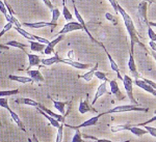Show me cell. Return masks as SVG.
Returning a JSON list of instances; mask_svg holds the SVG:
<instances>
[{
    "mask_svg": "<svg viewBox=\"0 0 156 142\" xmlns=\"http://www.w3.org/2000/svg\"><path fill=\"white\" fill-rule=\"evenodd\" d=\"M37 112H39V113H41L45 118L48 119V121H49L50 124H51L52 127H54V128H56V129H58V128H59L60 123H59L58 120H57V119H55V118H53V117H51V116L48 115V114H47L46 112H44L43 110H41V109L37 108Z\"/></svg>",
    "mask_w": 156,
    "mask_h": 142,
    "instance_id": "cell-25",
    "label": "cell"
},
{
    "mask_svg": "<svg viewBox=\"0 0 156 142\" xmlns=\"http://www.w3.org/2000/svg\"><path fill=\"white\" fill-rule=\"evenodd\" d=\"M142 79H143V80H144L145 82H147V83H148V84H149V85H150V86H152V87H153V88H154V89H155V90H156V83H155V82H154V81L150 80V79H147V78H142Z\"/></svg>",
    "mask_w": 156,
    "mask_h": 142,
    "instance_id": "cell-49",
    "label": "cell"
},
{
    "mask_svg": "<svg viewBox=\"0 0 156 142\" xmlns=\"http://www.w3.org/2000/svg\"><path fill=\"white\" fill-rule=\"evenodd\" d=\"M101 117V116L98 114V115L94 116V117H90L87 120L83 121L82 123L78 124V126H70V124H66L65 123V126L68 127V128H71L73 130H75V129H81V128H87V127H93V126H96L98 123V121H99V118Z\"/></svg>",
    "mask_w": 156,
    "mask_h": 142,
    "instance_id": "cell-9",
    "label": "cell"
},
{
    "mask_svg": "<svg viewBox=\"0 0 156 142\" xmlns=\"http://www.w3.org/2000/svg\"><path fill=\"white\" fill-rule=\"evenodd\" d=\"M128 68H129V71L131 75L133 76L134 79H140L142 78V76L138 73L136 66H135V61H134V57H133V54L129 53V60H128Z\"/></svg>",
    "mask_w": 156,
    "mask_h": 142,
    "instance_id": "cell-15",
    "label": "cell"
},
{
    "mask_svg": "<svg viewBox=\"0 0 156 142\" xmlns=\"http://www.w3.org/2000/svg\"><path fill=\"white\" fill-rule=\"evenodd\" d=\"M52 103H53L54 108L59 112L62 115H65V111H66V106H67V102H60L56 101V100H52Z\"/></svg>",
    "mask_w": 156,
    "mask_h": 142,
    "instance_id": "cell-27",
    "label": "cell"
},
{
    "mask_svg": "<svg viewBox=\"0 0 156 142\" xmlns=\"http://www.w3.org/2000/svg\"><path fill=\"white\" fill-rule=\"evenodd\" d=\"M108 83H109V86H110V93L117 98L118 101H123V100H125V94L121 91L119 84H118V82H117V79H114V80L109 81Z\"/></svg>",
    "mask_w": 156,
    "mask_h": 142,
    "instance_id": "cell-8",
    "label": "cell"
},
{
    "mask_svg": "<svg viewBox=\"0 0 156 142\" xmlns=\"http://www.w3.org/2000/svg\"><path fill=\"white\" fill-rule=\"evenodd\" d=\"M133 83H134L136 86L140 87V88L144 89L145 91H147V93H149L150 94H152V96H154L155 98H156V90H155L154 88H153L152 86H150L149 84L147 83V82H145L144 80H143L142 78L134 79V80H133Z\"/></svg>",
    "mask_w": 156,
    "mask_h": 142,
    "instance_id": "cell-12",
    "label": "cell"
},
{
    "mask_svg": "<svg viewBox=\"0 0 156 142\" xmlns=\"http://www.w3.org/2000/svg\"><path fill=\"white\" fill-rule=\"evenodd\" d=\"M28 142H32V140H30V138L28 139Z\"/></svg>",
    "mask_w": 156,
    "mask_h": 142,
    "instance_id": "cell-59",
    "label": "cell"
},
{
    "mask_svg": "<svg viewBox=\"0 0 156 142\" xmlns=\"http://www.w3.org/2000/svg\"><path fill=\"white\" fill-rule=\"evenodd\" d=\"M34 36V41L39 42V43H42V44H45V45H48L49 42L47 39H44V37H41V36Z\"/></svg>",
    "mask_w": 156,
    "mask_h": 142,
    "instance_id": "cell-45",
    "label": "cell"
},
{
    "mask_svg": "<svg viewBox=\"0 0 156 142\" xmlns=\"http://www.w3.org/2000/svg\"><path fill=\"white\" fill-rule=\"evenodd\" d=\"M43 2H44V4L46 5L48 8L50 9V11H53V8H54V6H53V4H52V2H51V0H42Z\"/></svg>",
    "mask_w": 156,
    "mask_h": 142,
    "instance_id": "cell-48",
    "label": "cell"
},
{
    "mask_svg": "<svg viewBox=\"0 0 156 142\" xmlns=\"http://www.w3.org/2000/svg\"><path fill=\"white\" fill-rule=\"evenodd\" d=\"M20 93L19 89H12V90H0V96L1 98H7L9 96H16Z\"/></svg>",
    "mask_w": 156,
    "mask_h": 142,
    "instance_id": "cell-33",
    "label": "cell"
},
{
    "mask_svg": "<svg viewBox=\"0 0 156 142\" xmlns=\"http://www.w3.org/2000/svg\"><path fill=\"white\" fill-rule=\"evenodd\" d=\"M29 43H30L29 48L31 52H42L43 53L47 46V45L39 43V42H37V41H29Z\"/></svg>",
    "mask_w": 156,
    "mask_h": 142,
    "instance_id": "cell-22",
    "label": "cell"
},
{
    "mask_svg": "<svg viewBox=\"0 0 156 142\" xmlns=\"http://www.w3.org/2000/svg\"><path fill=\"white\" fill-rule=\"evenodd\" d=\"M32 139H34V142H40V141H39V139L37 138V136H36V135L32 136Z\"/></svg>",
    "mask_w": 156,
    "mask_h": 142,
    "instance_id": "cell-56",
    "label": "cell"
},
{
    "mask_svg": "<svg viewBox=\"0 0 156 142\" xmlns=\"http://www.w3.org/2000/svg\"><path fill=\"white\" fill-rule=\"evenodd\" d=\"M12 28L15 29L17 32H18L19 34H21L22 36L24 37V39H26L27 41H34V36H32L31 33H29V32H27L26 30H24L22 27H17V26H12Z\"/></svg>",
    "mask_w": 156,
    "mask_h": 142,
    "instance_id": "cell-28",
    "label": "cell"
},
{
    "mask_svg": "<svg viewBox=\"0 0 156 142\" xmlns=\"http://www.w3.org/2000/svg\"><path fill=\"white\" fill-rule=\"evenodd\" d=\"M9 114H11V117H12V120L15 121V123H17V126L19 127L20 129H21L22 131L24 132H26V129H25V127H24V124H23V123H22V120L20 119V117H19V115L18 114L16 113V112H14L12 110H11V111H9Z\"/></svg>",
    "mask_w": 156,
    "mask_h": 142,
    "instance_id": "cell-29",
    "label": "cell"
},
{
    "mask_svg": "<svg viewBox=\"0 0 156 142\" xmlns=\"http://www.w3.org/2000/svg\"><path fill=\"white\" fill-rule=\"evenodd\" d=\"M144 127L151 136L156 138V128H153V127H150V126H144Z\"/></svg>",
    "mask_w": 156,
    "mask_h": 142,
    "instance_id": "cell-44",
    "label": "cell"
},
{
    "mask_svg": "<svg viewBox=\"0 0 156 142\" xmlns=\"http://www.w3.org/2000/svg\"><path fill=\"white\" fill-rule=\"evenodd\" d=\"M62 63L71 66H73V68L78 69H87L92 68V66H90V63H82V62H79V61L72 60V59H64L62 58Z\"/></svg>",
    "mask_w": 156,
    "mask_h": 142,
    "instance_id": "cell-14",
    "label": "cell"
},
{
    "mask_svg": "<svg viewBox=\"0 0 156 142\" xmlns=\"http://www.w3.org/2000/svg\"><path fill=\"white\" fill-rule=\"evenodd\" d=\"M22 26L28 27V28H34V29H40V28H44V27H51V32L53 31V29L57 26V24L51 23V22H45V21H41V22H24L22 24Z\"/></svg>",
    "mask_w": 156,
    "mask_h": 142,
    "instance_id": "cell-7",
    "label": "cell"
},
{
    "mask_svg": "<svg viewBox=\"0 0 156 142\" xmlns=\"http://www.w3.org/2000/svg\"><path fill=\"white\" fill-rule=\"evenodd\" d=\"M147 12H148V2H146L145 0L140 1L138 3L137 6V14L138 18H140V23L142 24V26L147 25L148 26V18H147Z\"/></svg>",
    "mask_w": 156,
    "mask_h": 142,
    "instance_id": "cell-5",
    "label": "cell"
},
{
    "mask_svg": "<svg viewBox=\"0 0 156 142\" xmlns=\"http://www.w3.org/2000/svg\"><path fill=\"white\" fill-rule=\"evenodd\" d=\"M154 113H155V114H156V109H155V111H154Z\"/></svg>",
    "mask_w": 156,
    "mask_h": 142,
    "instance_id": "cell-61",
    "label": "cell"
},
{
    "mask_svg": "<svg viewBox=\"0 0 156 142\" xmlns=\"http://www.w3.org/2000/svg\"><path fill=\"white\" fill-rule=\"evenodd\" d=\"M123 85H124V88H125V91L127 93V96L129 98L130 102L133 104V105H138L137 101L135 100L134 96H133V79L131 77L127 76V75H124L123 76Z\"/></svg>",
    "mask_w": 156,
    "mask_h": 142,
    "instance_id": "cell-3",
    "label": "cell"
},
{
    "mask_svg": "<svg viewBox=\"0 0 156 142\" xmlns=\"http://www.w3.org/2000/svg\"><path fill=\"white\" fill-rule=\"evenodd\" d=\"M0 50H4V51H9V47L6 46L5 44H0Z\"/></svg>",
    "mask_w": 156,
    "mask_h": 142,
    "instance_id": "cell-51",
    "label": "cell"
},
{
    "mask_svg": "<svg viewBox=\"0 0 156 142\" xmlns=\"http://www.w3.org/2000/svg\"><path fill=\"white\" fill-rule=\"evenodd\" d=\"M154 121H156V114L154 116H153L152 118H150V119H148L147 121H145V123H137V124H135L136 127H140V126H147V124H149L151 123H154Z\"/></svg>",
    "mask_w": 156,
    "mask_h": 142,
    "instance_id": "cell-46",
    "label": "cell"
},
{
    "mask_svg": "<svg viewBox=\"0 0 156 142\" xmlns=\"http://www.w3.org/2000/svg\"><path fill=\"white\" fill-rule=\"evenodd\" d=\"M98 66H99V63H97L95 64V66H93L92 69H90L87 73H85L83 75H79L78 76V78L79 79H83L84 81H87V82H90V81H92V79H93V77H94V74H95V72L97 71V69H98Z\"/></svg>",
    "mask_w": 156,
    "mask_h": 142,
    "instance_id": "cell-23",
    "label": "cell"
},
{
    "mask_svg": "<svg viewBox=\"0 0 156 142\" xmlns=\"http://www.w3.org/2000/svg\"><path fill=\"white\" fill-rule=\"evenodd\" d=\"M5 19L7 20V22L12 23L14 26H17V27H22V24L17 20V18H15V16H12L9 14H6L5 15Z\"/></svg>",
    "mask_w": 156,
    "mask_h": 142,
    "instance_id": "cell-34",
    "label": "cell"
},
{
    "mask_svg": "<svg viewBox=\"0 0 156 142\" xmlns=\"http://www.w3.org/2000/svg\"><path fill=\"white\" fill-rule=\"evenodd\" d=\"M108 2L110 3V5L112 6V8H114V11L115 14H119V9H118V6H119V2L117 1V0H108Z\"/></svg>",
    "mask_w": 156,
    "mask_h": 142,
    "instance_id": "cell-43",
    "label": "cell"
},
{
    "mask_svg": "<svg viewBox=\"0 0 156 142\" xmlns=\"http://www.w3.org/2000/svg\"><path fill=\"white\" fill-rule=\"evenodd\" d=\"M118 9H119V14L122 16L123 18V21H124V24H125V27H126L127 29V32L128 34H129V37H130V53L133 54V49H134V45L135 44H138L140 45V47H142L143 49L145 50V51H148L147 48H146V46L144 44L142 43V41L140 39V36H138V32L136 30V28H135L134 26V23H133V20L131 17L129 16V14L125 11L124 8H123L122 6L119 4V6H118Z\"/></svg>",
    "mask_w": 156,
    "mask_h": 142,
    "instance_id": "cell-1",
    "label": "cell"
},
{
    "mask_svg": "<svg viewBox=\"0 0 156 142\" xmlns=\"http://www.w3.org/2000/svg\"><path fill=\"white\" fill-rule=\"evenodd\" d=\"M1 126H2V124H1V121H0V128H1Z\"/></svg>",
    "mask_w": 156,
    "mask_h": 142,
    "instance_id": "cell-60",
    "label": "cell"
},
{
    "mask_svg": "<svg viewBox=\"0 0 156 142\" xmlns=\"http://www.w3.org/2000/svg\"><path fill=\"white\" fill-rule=\"evenodd\" d=\"M64 39H65V34H58V36L55 37L53 41L49 42V44L46 46V48H45L43 53H44L45 55H50V54H52V53H55V49H54L55 46H56L59 42H62Z\"/></svg>",
    "mask_w": 156,
    "mask_h": 142,
    "instance_id": "cell-10",
    "label": "cell"
},
{
    "mask_svg": "<svg viewBox=\"0 0 156 142\" xmlns=\"http://www.w3.org/2000/svg\"><path fill=\"white\" fill-rule=\"evenodd\" d=\"M149 45H150V48H151V50H153V51H156V43H155V42L150 41Z\"/></svg>",
    "mask_w": 156,
    "mask_h": 142,
    "instance_id": "cell-52",
    "label": "cell"
},
{
    "mask_svg": "<svg viewBox=\"0 0 156 142\" xmlns=\"http://www.w3.org/2000/svg\"><path fill=\"white\" fill-rule=\"evenodd\" d=\"M148 25H149V26H151V27H155V28H156V22L149 21V22H148Z\"/></svg>",
    "mask_w": 156,
    "mask_h": 142,
    "instance_id": "cell-53",
    "label": "cell"
},
{
    "mask_svg": "<svg viewBox=\"0 0 156 142\" xmlns=\"http://www.w3.org/2000/svg\"><path fill=\"white\" fill-rule=\"evenodd\" d=\"M9 79L12 81H16L19 82V83L22 84H27V83H34V80H32L30 77H25V76H16V75H9Z\"/></svg>",
    "mask_w": 156,
    "mask_h": 142,
    "instance_id": "cell-21",
    "label": "cell"
},
{
    "mask_svg": "<svg viewBox=\"0 0 156 142\" xmlns=\"http://www.w3.org/2000/svg\"><path fill=\"white\" fill-rule=\"evenodd\" d=\"M62 57H59V55H58V53H57V52H55L54 56L49 57V58L42 59L41 63H42L43 66H52V64H55V63H62Z\"/></svg>",
    "mask_w": 156,
    "mask_h": 142,
    "instance_id": "cell-17",
    "label": "cell"
},
{
    "mask_svg": "<svg viewBox=\"0 0 156 142\" xmlns=\"http://www.w3.org/2000/svg\"><path fill=\"white\" fill-rule=\"evenodd\" d=\"M37 108H39V109H41V110H43L44 112H46L48 115H50L51 117H53L55 119H57V120L59 121L60 123H65V115H62V114H56L55 112H53L52 110H50L49 108H47V107H45L43 104L40 103L39 104V106L37 107Z\"/></svg>",
    "mask_w": 156,
    "mask_h": 142,
    "instance_id": "cell-16",
    "label": "cell"
},
{
    "mask_svg": "<svg viewBox=\"0 0 156 142\" xmlns=\"http://www.w3.org/2000/svg\"><path fill=\"white\" fill-rule=\"evenodd\" d=\"M27 57H28V61H29V64H28V69L32 66H39V68H43V66H41V61H42V58L40 57L39 55L37 54H32V53H26ZM27 71V69H26Z\"/></svg>",
    "mask_w": 156,
    "mask_h": 142,
    "instance_id": "cell-18",
    "label": "cell"
},
{
    "mask_svg": "<svg viewBox=\"0 0 156 142\" xmlns=\"http://www.w3.org/2000/svg\"><path fill=\"white\" fill-rule=\"evenodd\" d=\"M62 16H64L65 20L68 22H71L73 20V15H72V12L69 11L67 5H62Z\"/></svg>",
    "mask_w": 156,
    "mask_h": 142,
    "instance_id": "cell-32",
    "label": "cell"
},
{
    "mask_svg": "<svg viewBox=\"0 0 156 142\" xmlns=\"http://www.w3.org/2000/svg\"><path fill=\"white\" fill-rule=\"evenodd\" d=\"M27 74L34 80V82H37V83L45 82V78L43 77V75L39 69H27Z\"/></svg>",
    "mask_w": 156,
    "mask_h": 142,
    "instance_id": "cell-20",
    "label": "cell"
},
{
    "mask_svg": "<svg viewBox=\"0 0 156 142\" xmlns=\"http://www.w3.org/2000/svg\"><path fill=\"white\" fill-rule=\"evenodd\" d=\"M105 18H106V20H108V21H112V23H115V22H117V20L115 19V17L112 16V15H110L109 12H106V14H105Z\"/></svg>",
    "mask_w": 156,
    "mask_h": 142,
    "instance_id": "cell-50",
    "label": "cell"
},
{
    "mask_svg": "<svg viewBox=\"0 0 156 142\" xmlns=\"http://www.w3.org/2000/svg\"><path fill=\"white\" fill-rule=\"evenodd\" d=\"M83 137L87 139H92L93 141H82V142H114L112 140H108V139H98L96 137H92V136H87V135H83ZM131 140H126V141H122V142H130Z\"/></svg>",
    "mask_w": 156,
    "mask_h": 142,
    "instance_id": "cell-36",
    "label": "cell"
},
{
    "mask_svg": "<svg viewBox=\"0 0 156 142\" xmlns=\"http://www.w3.org/2000/svg\"><path fill=\"white\" fill-rule=\"evenodd\" d=\"M0 107H2V108H5L7 111H11V107L9 105V100L7 98H1L0 96Z\"/></svg>",
    "mask_w": 156,
    "mask_h": 142,
    "instance_id": "cell-41",
    "label": "cell"
},
{
    "mask_svg": "<svg viewBox=\"0 0 156 142\" xmlns=\"http://www.w3.org/2000/svg\"><path fill=\"white\" fill-rule=\"evenodd\" d=\"M128 131L131 132L133 135H135L136 137H142L143 135H145V134H149L146 129L144 130V129L140 128V127H136L135 124H131V126H130V128L128 129Z\"/></svg>",
    "mask_w": 156,
    "mask_h": 142,
    "instance_id": "cell-26",
    "label": "cell"
},
{
    "mask_svg": "<svg viewBox=\"0 0 156 142\" xmlns=\"http://www.w3.org/2000/svg\"><path fill=\"white\" fill-rule=\"evenodd\" d=\"M147 32H148V36H149L150 41L155 42V43H156V32L153 30V28L151 26H149V25H148Z\"/></svg>",
    "mask_w": 156,
    "mask_h": 142,
    "instance_id": "cell-40",
    "label": "cell"
},
{
    "mask_svg": "<svg viewBox=\"0 0 156 142\" xmlns=\"http://www.w3.org/2000/svg\"><path fill=\"white\" fill-rule=\"evenodd\" d=\"M149 109L148 108H143V107H138L136 105H120L117 106L112 109L102 112L100 113V116L106 115V114H112V113H124V112H148Z\"/></svg>",
    "mask_w": 156,
    "mask_h": 142,
    "instance_id": "cell-2",
    "label": "cell"
},
{
    "mask_svg": "<svg viewBox=\"0 0 156 142\" xmlns=\"http://www.w3.org/2000/svg\"><path fill=\"white\" fill-rule=\"evenodd\" d=\"M60 17V12L58 8L54 7L53 11H52V19H51V23H54V24H57V20Z\"/></svg>",
    "mask_w": 156,
    "mask_h": 142,
    "instance_id": "cell-37",
    "label": "cell"
},
{
    "mask_svg": "<svg viewBox=\"0 0 156 142\" xmlns=\"http://www.w3.org/2000/svg\"><path fill=\"white\" fill-rule=\"evenodd\" d=\"M82 134L80 132V129H75V134L73 136L72 142H82Z\"/></svg>",
    "mask_w": 156,
    "mask_h": 142,
    "instance_id": "cell-38",
    "label": "cell"
},
{
    "mask_svg": "<svg viewBox=\"0 0 156 142\" xmlns=\"http://www.w3.org/2000/svg\"><path fill=\"white\" fill-rule=\"evenodd\" d=\"M76 30H83V26L78 21L77 22L71 21L64 25V27L59 30L58 34H67V33H69V32L76 31Z\"/></svg>",
    "mask_w": 156,
    "mask_h": 142,
    "instance_id": "cell-6",
    "label": "cell"
},
{
    "mask_svg": "<svg viewBox=\"0 0 156 142\" xmlns=\"http://www.w3.org/2000/svg\"><path fill=\"white\" fill-rule=\"evenodd\" d=\"M62 5H66V1H67V0H62Z\"/></svg>",
    "mask_w": 156,
    "mask_h": 142,
    "instance_id": "cell-58",
    "label": "cell"
},
{
    "mask_svg": "<svg viewBox=\"0 0 156 142\" xmlns=\"http://www.w3.org/2000/svg\"><path fill=\"white\" fill-rule=\"evenodd\" d=\"M78 111H79V113H81V114H85V113H87V112H94V113L97 112L96 109H94L90 105L87 100H82V101L80 102L79 107H78Z\"/></svg>",
    "mask_w": 156,
    "mask_h": 142,
    "instance_id": "cell-19",
    "label": "cell"
},
{
    "mask_svg": "<svg viewBox=\"0 0 156 142\" xmlns=\"http://www.w3.org/2000/svg\"><path fill=\"white\" fill-rule=\"evenodd\" d=\"M145 1L148 2V4H152V3H154L155 0H145Z\"/></svg>",
    "mask_w": 156,
    "mask_h": 142,
    "instance_id": "cell-55",
    "label": "cell"
},
{
    "mask_svg": "<svg viewBox=\"0 0 156 142\" xmlns=\"http://www.w3.org/2000/svg\"><path fill=\"white\" fill-rule=\"evenodd\" d=\"M69 57H70V59H72V60H73V51L69 52Z\"/></svg>",
    "mask_w": 156,
    "mask_h": 142,
    "instance_id": "cell-57",
    "label": "cell"
},
{
    "mask_svg": "<svg viewBox=\"0 0 156 142\" xmlns=\"http://www.w3.org/2000/svg\"><path fill=\"white\" fill-rule=\"evenodd\" d=\"M104 94H112V93H108L107 91V82H102L101 84L99 85V87L97 88V91L95 93V96L92 101V106L96 104V102L98 101V99L101 98L102 96Z\"/></svg>",
    "mask_w": 156,
    "mask_h": 142,
    "instance_id": "cell-13",
    "label": "cell"
},
{
    "mask_svg": "<svg viewBox=\"0 0 156 142\" xmlns=\"http://www.w3.org/2000/svg\"><path fill=\"white\" fill-rule=\"evenodd\" d=\"M0 12H1L2 14L4 15V16H5V15L7 14V8H6L5 4H4V2L1 1V0H0Z\"/></svg>",
    "mask_w": 156,
    "mask_h": 142,
    "instance_id": "cell-47",
    "label": "cell"
},
{
    "mask_svg": "<svg viewBox=\"0 0 156 142\" xmlns=\"http://www.w3.org/2000/svg\"><path fill=\"white\" fill-rule=\"evenodd\" d=\"M66 123H62L59 126V128L57 129V135H56V140L55 142H62V137H64V127Z\"/></svg>",
    "mask_w": 156,
    "mask_h": 142,
    "instance_id": "cell-35",
    "label": "cell"
},
{
    "mask_svg": "<svg viewBox=\"0 0 156 142\" xmlns=\"http://www.w3.org/2000/svg\"><path fill=\"white\" fill-rule=\"evenodd\" d=\"M5 45H6V46H9V47H14V48H19V49H21L22 51H24V49H25V48H27V47H29V45L19 43V42H17V41H9V42H6Z\"/></svg>",
    "mask_w": 156,
    "mask_h": 142,
    "instance_id": "cell-30",
    "label": "cell"
},
{
    "mask_svg": "<svg viewBox=\"0 0 156 142\" xmlns=\"http://www.w3.org/2000/svg\"><path fill=\"white\" fill-rule=\"evenodd\" d=\"M131 124H119V126H112L110 127V131L112 133H118L121 131H128Z\"/></svg>",
    "mask_w": 156,
    "mask_h": 142,
    "instance_id": "cell-31",
    "label": "cell"
},
{
    "mask_svg": "<svg viewBox=\"0 0 156 142\" xmlns=\"http://www.w3.org/2000/svg\"><path fill=\"white\" fill-rule=\"evenodd\" d=\"M94 76L97 77L99 80H101L103 82H109V80H108V78H107V76H106V74L103 73V72L96 71V72H95V74H94Z\"/></svg>",
    "mask_w": 156,
    "mask_h": 142,
    "instance_id": "cell-39",
    "label": "cell"
},
{
    "mask_svg": "<svg viewBox=\"0 0 156 142\" xmlns=\"http://www.w3.org/2000/svg\"><path fill=\"white\" fill-rule=\"evenodd\" d=\"M15 103L17 104H22V105H27V106H32V107H37L39 106L40 103H37V101L28 98H20V99H16L15 100Z\"/></svg>",
    "mask_w": 156,
    "mask_h": 142,
    "instance_id": "cell-24",
    "label": "cell"
},
{
    "mask_svg": "<svg viewBox=\"0 0 156 142\" xmlns=\"http://www.w3.org/2000/svg\"><path fill=\"white\" fill-rule=\"evenodd\" d=\"M150 53H151V55L153 56V58H154V60L156 61V51H153V50H151Z\"/></svg>",
    "mask_w": 156,
    "mask_h": 142,
    "instance_id": "cell-54",
    "label": "cell"
},
{
    "mask_svg": "<svg viewBox=\"0 0 156 142\" xmlns=\"http://www.w3.org/2000/svg\"><path fill=\"white\" fill-rule=\"evenodd\" d=\"M72 3H73V9H74V15H75V18L77 19V21L79 22L80 24L83 26V30L85 31V33L89 36V37L90 39H92L94 43H96V44H98L99 46H101V44L102 43H100V42H98L97 39H94V36H92V33L90 32V30H89V28H87V23L84 22V20H83V18H82V16L80 15V12H78V9H77V6H76V4H75V1L74 0H72Z\"/></svg>",
    "mask_w": 156,
    "mask_h": 142,
    "instance_id": "cell-4",
    "label": "cell"
},
{
    "mask_svg": "<svg viewBox=\"0 0 156 142\" xmlns=\"http://www.w3.org/2000/svg\"><path fill=\"white\" fill-rule=\"evenodd\" d=\"M12 26H14V25H12V23H9V22H7V23H6L5 25H4L3 29H2V30L0 31V39H1V37L3 36L7 31L11 30V29L12 28Z\"/></svg>",
    "mask_w": 156,
    "mask_h": 142,
    "instance_id": "cell-42",
    "label": "cell"
},
{
    "mask_svg": "<svg viewBox=\"0 0 156 142\" xmlns=\"http://www.w3.org/2000/svg\"><path fill=\"white\" fill-rule=\"evenodd\" d=\"M101 48L104 50V52H105V54H106V56H107V58H108V60H109V63H110V68L112 69V71H115V73H117V76H118V79L119 80H121L122 81L123 80V76L121 75V73H120V69H119V66H118V64H117V62H115V60H114V58L112 57V55L109 54V52L107 51V49L105 48V46L103 44H101Z\"/></svg>",
    "mask_w": 156,
    "mask_h": 142,
    "instance_id": "cell-11",
    "label": "cell"
}]
</instances>
